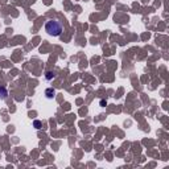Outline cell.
<instances>
[{
  "label": "cell",
  "mask_w": 169,
  "mask_h": 169,
  "mask_svg": "<svg viewBox=\"0 0 169 169\" xmlns=\"http://www.w3.org/2000/svg\"><path fill=\"white\" fill-rule=\"evenodd\" d=\"M54 77H56V74H54V73H52V72H48V73H46V75H45V78H46L48 81L53 79Z\"/></svg>",
  "instance_id": "obj_5"
},
{
  "label": "cell",
  "mask_w": 169,
  "mask_h": 169,
  "mask_svg": "<svg viewBox=\"0 0 169 169\" xmlns=\"http://www.w3.org/2000/svg\"><path fill=\"white\" fill-rule=\"evenodd\" d=\"M105 105H106V102H105V100H100V106L103 107V106H105Z\"/></svg>",
  "instance_id": "obj_6"
},
{
  "label": "cell",
  "mask_w": 169,
  "mask_h": 169,
  "mask_svg": "<svg viewBox=\"0 0 169 169\" xmlns=\"http://www.w3.org/2000/svg\"><path fill=\"white\" fill-rule=\"evenodd\" d=\"M56 97V90L53 87H49V89L45 90V98L46 99H53Z\"/></svg>",
  "instance_id": "obj_2"
},
{
  "label": "cell",
  "mask_w": 169,
  "mask_h": 169,
  "mask_svg": "<svg viewBox=\"0 0 169 169\" xmlns=\"http://www.w3.org/2000/svg\"><path fill=\"white\" fill-rule=\"evenodd\" d=\"M8 98V90L4 86H0V99L4 100Z\"/></svg>",
  "instance_id": "obj_3"
},
{
  "label": "cell",
  "mask_w": 169,
  "mask_h": 169,
  "mask_svg": "<svg viewBox=\"0 0 169 169\" xmlns=\"http://www.w3.org/2000/svg\"><path fill=\"white\" fill-rule=\"evenodd\" d=\"M45 30L48 35L53 36V37H58L62 33V24L57 20H49L45 24Z\"/></svg>",
  "instance_id": "obj_1"
},
{
  "label": "cell",
  "mask_w": 169,
  "mask_h": 169,
  "mask_svg": "<svg viewBox=\"0 0 169 169\" xmlns=\"http://www.w3.org/2000/svg\"><path fill=\"white\" fill-rule=\"evenodd\" d=\"M33 127H35L36 129H40L42 127V123L40 122V120H33Z\"/></svg>",
  "instance_id": "obj_4"
}]
</instances>
